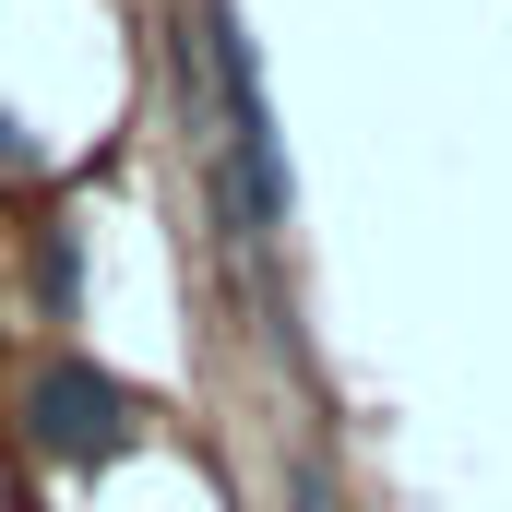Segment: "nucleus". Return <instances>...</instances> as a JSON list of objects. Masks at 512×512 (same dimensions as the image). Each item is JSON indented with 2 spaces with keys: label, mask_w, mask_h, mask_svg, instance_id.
I'll list each match as a JSON object with an SVG mask.
<instances>
[{
  "label": "nucleus",
  "mask_w": 512,
  "mask_h": 512,
  "mask_svg": "<svg viewBox=\"0 0 512 512\" xmlns=\"http://www.w3.org/2000/svg\"><path fill=\"white\" fill-rule=\"evenodd\" d=\"M24 441H36L48 465H120L131 441H143V405H131L96 358H48V370L24 382Z\"/></svg>",
  "instance_id": "1"
},
{
  "label": "nucleus",
  "mask_w": 512,
  "mask_h": 512,
  "mask_svg": "<svg viewBox=\"0 0 512 512\" xmlns=\"http://www.w3.org/2000/svg\"><path fill=\"white\" fill-rule=\"evenodd\" d=\"M36 310H48V322H72V310H84V227H72V215H48V227H36Z\"/></svg>",
  "instance_id": "2"
},
{
  "label": "nucleus",
  "mask_w": 512,
  "mask_h": 512,
  "mask_svg": "<svg viewBox=\"0 0 512 512\" xmlns=\"http://www.w3.org/2000/svg\"><path fill=\"white\" fill-rule=\"evenodd\" d=\"M286 501H298V512H334V489H322V465H298V477H286Z\"/></svg>",
  "instance_id": "3"
},
{
  "label": "nucleus",
  "mask_w": 512,
  "mask_h": 512,
  "mask_svg": "<svg viewBox=\"0 0 512 512\" xmlns=\"http://www.w3.org/2000/svg\"><path fill=\"white\" fill-rule=\"evenodd\" d=\"M0 167H36V143H24V120L0 108Z\"/></svg>",
  "instance_id": "4"
}]
</instances>
